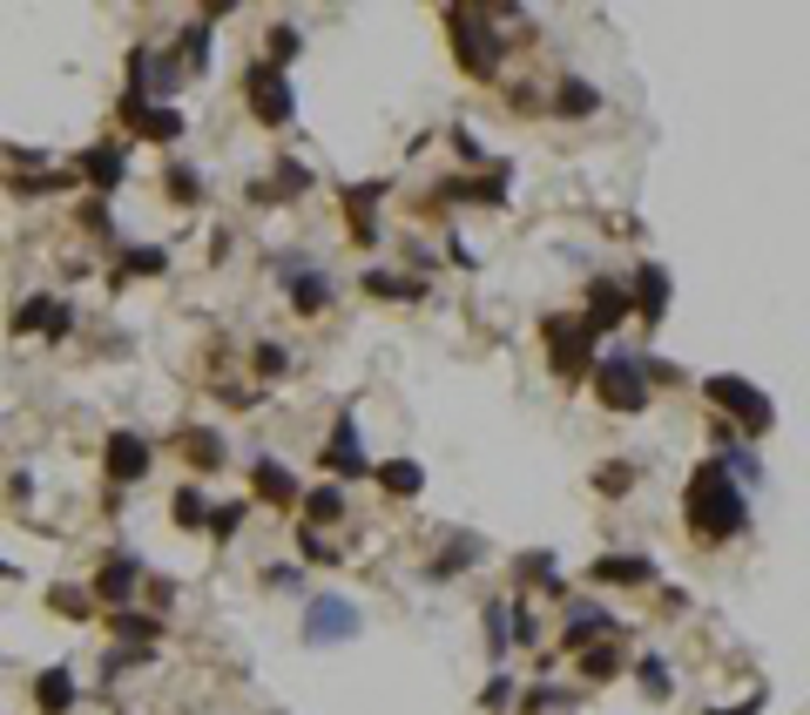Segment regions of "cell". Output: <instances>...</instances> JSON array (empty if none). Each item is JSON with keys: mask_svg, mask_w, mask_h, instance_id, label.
<instances>
[{"mask_svg": "<svg viewBox=\"0 0 810 715\" xmlns=\"http://www.w3.org/2000/svg\"><path fill=\"white\" fill-rule=\"evenodd\" d=\"M682 520H689V534H696L703 547H723V540L743 534L750 500H743V487L723 472V459H703L696 472H689V487H682Z\"/></svg>", "mask_w": 810, "mask_h": 715, "instance_id": "cell-1", "label": "cell"}, {"mask_svg": "<svg viewBox=\"0 0 810 715\" xmlns=\"http://www.w3.org/2000/svg\"><path fill=\"white\" fill-rule=\"evenodd\" d=\"M446 27H453V55H459V68L480 74V82H493V74H500V55H507V34L493 27V14H486V8H453Z\"/></svg>", "mask_w": 810, "mask_h": 715, "instance_id": "cell-2", "label": "cell"}, {"mask_svg": "<svg viewBox=\"0 0 810 715\" xmlns=\"http://www.w3.org/2000/svg\"><path fill=\"white\" fill-rule=\"evenodd\" d=\"M588 378H595V399H601L608 412H622V419L648 412V372H642V351H601Z\"/></svg>", "mask_w": 810, "mask_h": 715, "instance_id": "cell-3", "label": "cell"}, {"mask_svg": "<svg viewBox=\"0 0 810 715\" xmlns=\"http://www.w3.org/2000/svg\"><path fill=\"white\" fill-rule=\"evenodd\" d=\"M703 399L723 412V425H743V432H770V425H777V406H770V391L750 385V378L709 372V378H703Z\"/></svg>", "mask_w": 810, "mask_h": 715, "instance_id": "cell-4", "label": "cell"}, {"mask_svg": "<svg viewBox=\"0 0 810 715\" xmlns=\"http://www.w3.org/2000/svg\"><path fill=\"white\" fill-rule=\"evenodd\" d=\"M244 102H250V115H257L263 129H284L291 115H297V95L284 82V68H270V61H250L244 68Z\"/></svg>", "mask_w": 810, "mask_h": 715, "instance_id": "cell-5", "label": "cell"}, {"mask_svg": "<svg viewBox=\"0 0 810 715\" xmlns=\"http://www.w3.org/2000/svg\"><path fill=\"white\" fill-rule=\"evenodd\" d=\"M359 634V601L352 594H312V608H304V642L312 648H338Z\"/></svg>", "mask_w": 810, "mask_h": 715, "instance_id": "cell-6", "label": "cell"}, {"mask_svg": "<svg viewBox=\"0 0 810 715\" xmlns=\"http://www.w3.org/2000/svg\"><path fill=\"white\" fill-rule=\"evenodd\" d=\"M548 338H554V358H548V365H554V378H567V385H582L588 372H595V331L588 325H567V317H548Z\"/></svg>", "mask_w": 810, "mask_h": 715, "instance_id": "cell-7", "label": "cell"}, {"mask_svg": "<svg viewBox=\"0 0 810 715\" xmlns=\"http://www.w3.org/2000/svg\"><path fill=\"white\" fill-rule=\"evenodd\" d=\"M331 480H365V472H378L372 459H365V446H359V419L352 412H338V425H331V446H325V459H318Z\"/></svg>", "mask_w": 810, "mask_h": 715, "instance_id": "cell-8", "label": "cell"}, {"mask_svg": "<svg viewBox=\"0 0 810 715\" xmlns=\"http://www.w3.org/2000/svg\"><path fill=\"white\" fill-rule=\"evenodd\" d=\"M278 277L291 284V310H304V317H318L325 304H331V277L312 263V257H278Z\"/></svg>", "mask_w": 810, "mask_h": 715, "instance_id": "cell-9", "label": "cell"}, {"mask_svg": "<svg viewBox=\"0 0 810 715\" xmlns=\"http://www.w3.org/2000/svg\"><path fill=\"white\" fill-rule=\"evenodd\" d=\"M433 196L439 203H486L493 210V203H507V163H493L486 176H446Z\"/></svg>", "mask_w": 810, "mask_h": 715, "instance_id": "cell-10", "label": "cell"}, {"mask_svg": "<svg viewBox=\"0 0 810 715\" xmlns=\"http://www.w3.org/2000/svg\"><path fill=\"white\" fill-rule=\"evenodd\" d=\"M629 304H635L642 325H662V317H669V270H662V263H635V277H629Z\"/></svg>", "mask_w": 810, "mask_h": 715, "instance_id": "cell-11", "label": "cell"}, {"mask_svg": "<svg viewBox=\"0 0 810 715\" xmlns=\"http://www.w3.org/2000/svg\"><path fill=\"white\" fill-rule=\"evenodd\" d=\"M102 466H108V480H115V487H136V480H149V439H136V432H108Z\"/></svg>", "mask_w": 810, "mask_h": 715, "instance_id": "cell-12", "label": "cell"}, {"mask_svg": "<svg viewBox=\"0 0 810 715\" xmlns=\"http://www.w3.org/2000/svg\"><path fill=\"white\" fill-rule=\"evenodd\" d=\"M622 317H635V304H629V284H614V277H601V284L588 291V317H582V325H588L595 338H608L614 325H622Z\"/></svg>", "mask_w": 810, "mask_h": 715, "instance_id": "cell-13", "label": "cell"}, {"mask_svg": "<svg viewBox=\"0 0 810 715\" xmlns=\"http://www.w3.org/2000/svg\"><path fill=\"white\" fill-rule=\"evenodd\" d=\"M601 634H614V614H601V608H588V601H567V628H561V648H567V655H588Z\"/></svg>", "mask_w": 810, "mask_h": 715, "instance_id": "cell-14", "label": "cell"}, {"mask_svg": "<svg viewBox=\"0 0 810 715\" xmlns=\"http://www.w3.org/2000/svg\"><path fill=\"white\" fill-rule=\"evenodd\" d=\"M14 331H48V338H68V331H74V304H61V297H27V304L14 310Z\"/></svg>", "mask_w": 810, "mask_h": 715, "instance_id": "cell-15", "label": "cell"}, {"mask_svg": "<svg viewBox=\"0 0 810 715\" xmlns=\"http://www.w3.org/2000/svg\"><path fill=\"white\" fill-rule=\"evenodd\" d=\"M588 581H601V587H648L655 561H648V553H601V561L588 567Z\"/></svg>", "mask_w": 810, "mask_h": 715, "instance_id": "cell-16", "label": "cell"}, {"mask_svg": "<svg viewBox=\"0 0 810 715\" xmlns=\"http://www.w3.org/2000/svg\"><path fill=\"white\" fill-rule=\"evenodd\" d=\"M142 561H136V553H115V561H102V574H95V594H102V601H115V608H122L129 601V594L142 587Z\"/></svg>", "mask_w": 810, "mask_h": 715, "instance_id": "cell-17", "label": "cell"}, {"mask_svg": "<svg viewBox=\"0 0 810 715\" xmlns=\"http://www.w3.org/2000/svg\"><path fill=\"white\" fill-rule=\"evenodd\" d=\"M82 176L95 183V196H115V189H122V176H129V155L115 149V142H102V149H82Z\"/></svg>", "mask_w": 810, "mask_h": 715, "instance_id": "cell-18", "label": "cell"}, {"mask_svg": "<svg viewBox=\"0 0 810 715\" xmlns=\"http://www.w3.org/2000/svg\"><path fill=\"white\" fill-rule=\"evenodd\" d=\"M250 480H257V500H270V506H297V500H304L297 472L278 466V459H257V466H250Z\"/></svg>", "mask_w": 810, "mask_h": 715, "instance_id": "cell-19", "label": "cell"}, {"mask_svg": "<svg viewBox=\"0 0 810 715\" xmlns=\"http://www.w3.org/2000/svg\"><path fill=\"white\" fill-rule=\"evenodd\" d=\"M378 196H385V183L344 189V216H352V236H359V244H372V236H378Z\"/></svg>", "mask_w": 810, "mask_h": 715, "instance_id": "cell-20", "label": "cell"}, {"mask_svg": "<svg viewBox=\"0 0 810 715\" xmlns=\"http://www.w3.org/2000/svg\"><path fill=\"white\" fill-rule=\"evenodd\" d=\"M74 702H82V689H74L68 668H48L42 682H34V708H42V715H68Z\"/></svg>", "mask_w": 810, "mask_h": 715, "instance_id": "cell-21", "label": "cell"}, {"mask_svg": "<svg viewBox=\"0 0 810 715\" xmlns=\"http://www.w3.org/2000/svg\"><path fill=\"white\" fill-rule=\"evenodd\" d=\"M183 459L197 466V472H223V459H230V453H223V432L189 425V432H183Z\"/></svg>", "mask_w": 810, "mask_h": 715, "instance_id": "cell-22", "label": "cell"}, {"mask_svg": "<svg viewBox=\"0 0 810 715\" xmlns=\"http://www.w3.org/2000/svg\"><path fill=\"white\" fill-rule=\"evenodd\" d=\"M359 284H365L372 297H399V304H419V297H426V277H399V270H365Z\"/></svg>", "mask_w": 810, "mask_h": 715, "instance_id": "cell-23", "label": "cell"}, {"mask_svg": "<svg viewBox=\"0 0 810 715\" xmlns=\"http://www.w3.org/2000/svg\"><path fill=\"white\" fill-rule=\"evenodd\" d=\"M129 122H136V136H149V142H183V115H176V108H136Z\"/></svg>", "mask_w": 810, "mask_h": 715, "instance_id": "cell-24", "label": "cell"}, {"mask_svg": "<svg viewBox=\"0 0 810 715\" xmlns=\"http://www.w3.org/2000/svg\"><path fill=\"white\" fill-rule=\"evenodd\" d=\"M297 506H304V520H312V527H338L344 520V493L338 487H312Z\"/></svg>", "mask_w": 810, "mask_h": 715, "instance_id": "cell-25", "label": "cell"}, {"mask_svg": "<svg viewBox=\"0 0 810 715\" xmlns=\"http://www.w3.org/2000/svg\"><path fill=\"white\" fill-rule=\"evenodd\" d=\"M108 634H115V642H156V634H163V621L156 614H136V608H115V621H108Z\"/></svg>", "mask_w": 810, "mask_h": 715, "instance_id": "cell-26", "label": "cell"}, {"mask_svg": "<svg viewBox=\"0 0 810 715\" xmlns=\"http://www.w3.org/2000/svg\"><path fill=\"white\" fill-rule=\"evenodd\" d=\"M554 108H561V115H574V122H582V115H595V108H601V89H595V82H582V74H574V82H561Z\"/></svg>", "mask_w": 810, "mask_h": 715, "instance_id": "cell-27", "label": "cell"}, {"mask_svg": "<svg viewBox=\"0 0 810 715\" xmlns=\"http://www.w3.org/2000/svg\"><path fill=\"white\" fill-rule=\"evenodd\" d=\"M378 480H385V493L412 500L419 487H426V472H419V459H385V466H378Z\"/></svg>", "mask_w": 810, "mask_h": 715, "instance_id": "cell-28", "label": "cell"}, {"mask_svg": "<svg viewBox=\"0 0 810 715\" xmlns=\"http://www.w3.org/2000/svg\"><path fill=\"white\" fill-rule=\"evenodd\" d=\"M169 513H176V527H210V500H203L197 487H176Z\"/></svg>", "mask_w": 810, "mask_h": 715, "instance_id": "cell-29", "label": "cell"}, {"mask_svg": "<svg viewBox=\"0 0 810 715\" xmlns=\"http://www.w3.org/2000/svg\"><path fill=\"white\" fill-rule=\"evenodd\" d=\"M473 561H480V540L467 534V540H453V547L439 553V561H433V581H453L459 567H473Z\"/></svg>", "mask_w": 810, "mask_h": 715, "instance_id": "cell-30", "label": "cell"}, {"mask_svg": "<svg viewBox=\"0 0 810 715\" xmlns=\"http://www.w3.org/2000/svg\"><path fill=\"white\" fill-rule=\"evenodd\" d=\"M507 642H514V608L507 601H486V648L507 655Z\"/></svg>", "mask_w": 810, "mask_h": 715, "instance_id": "cell-31", "label": "cell"}, {"mask_svg": "<svg viewBox=\"0 0 810 715\" xmlns=\"http://www.w3.org/2000/svg\"><path fill=\"white\" fill-rule=\"evenodd\" d=\"M297 55H304V34H297L291 21H278V27H270V55H263V61L284 68V61H297Z\"/></svg>", "mask_w": 810, "mask_h": 715, "instance_id": "cell-32", "label": "cell"}, {"mask_svg": "<svg viewBox=\"0 0 810 715\" xmlns=\"http://www.w3.org/2000/svg\"><path fill=\"white\" fill-rule=\"evenodd\" d=\"M169 203L197 210V203H203V176H197V169H183V163H169Z\"/></svg>", "mask_w": 810, "mask_h": 715, "instance_id": "cell-33", "label": "cell"}, {"mask_svg": "<svg viewBox=\"0 0 810 715\" xmlns=\"http://www.w3.org/2000/svg\"><path fill=\"white\" fill-rule=\"evenodd\" d=\"M629 487H635V466H629V459H608V466L595 472V493H608V500H622Z\"/></svg>", "mask_w": 810, "mask_h": 715, "instance_id": "cell-34", "label": "cell"}, {"mask_svg": "<svg viewBox=\"0 0 810 715\" xmlns=\"http://www.w3.org/2000/svg\"><path fill=\"white\" fill-rule=\"evenodd\" d=\"M169 270V257L156 250V244H136L129 257H122V277H163Z\"/></svg>", "mask_w": 810, "mask_h": 715, "instance_id": "cell-35", "label": "cell"}, {"mask_svg": "<svg viewBox=\"0 0 810 715\" xmlns=\"http://www.w3.org/2000/svg\"><path fill=\"white\" fill-rule=\"evenodd\" d=\"M176 68H210V27H183V48Z\"/></svg>", "mask_w": 810, "mask_h": 715, "instance_id": "cell-36", "label": "cell"}, {"mask_svg": "<svg viewBox=\"0 0 810 715\" xmlns=\"http://www.w3.org/2000/svg\"><path fill=\"white\" fill-rule=\"evenodd\" d=\"M635 675H642V689H648L655 702H662V695L676 689V682H669V661H662V655H642V661H635Z\"/></svg>", "mask_w": 810, "mask_h": 715, "instance_id": "cell-37", "label": "cell"}, {"mask_svg": "<svg viewBox=\"0 0 810 715\" xmlns=\"http://www.w3.org/2000/svg\"><path fill=\"white\" fill-rule=\"evenodd\" d=\"M250 365H257V378H284L291 351H284V344H257V351H250Z\"/></svg>", "mask_w": 810, "mask_h": 715, "instance_id": "cell-38", "label": "cell"}, {"mask_svg": "<svg viewBox=\"0 0 810 715\" xmlns=\"http://www.w3.org/2000/svg\"><path fill=\"white\" fill-rule=\"evenodd\" d=\"M614 668H622V655H614V648H601V642H595V648L582 655V675H588V682H608Z\"/></svg>", "mask_w": 810, "mask_h": 715, "instance_id": "cell-39", "label": "cell"}, {"mask_svg": "<svg viewBox=\"0 0 810 715\" xmlns=\"http://www.w3.org/2000/svg\"><path fill=\"white\" fill-rule=\"evenodd\" d=\"M244 513H250L244 500H230V506H210V534H216V540H230V534L244 527Z\"/></svg>", "mask_w": 810, "mask_h": 715, "instance_id": "cell-40", "label": "cell"}, {"mask_svg": "<svg viewBox=\"0 0 810 715\" xmlns=\"http://www.w3.org/2000/svg\"><path fill=\"white\" fill-rule=\"evenodd\" d=\"M453 155H459V163H473V169L486 163V149H480V136H473V129H453Z\"/></svg>", "mask_w": 810, "mask_h": 715, "instance_id": "cell-41", "label": "cell"}, {"mask_svg": "<svg viewBox=\"0 0 810 715\" xmlns=\"http://www.w3.org/2000/svg\"><path fill=\"white\" fill-rule=\"evenodd\" d=\"M480 702H486V708L500 715V708H507V702H514V675H493V682H486V695H480Z\"/></svg>", "mask_w": 810, "mask_h": 715, "instance_id": "cell-42", "label": "cell"}, {"mask_svg": "<svg viewBox=\"0 0 810 715\" xmlns=\"http://www.w3.org/2000/svg\"><path fill=\"white\" fill-rule=\"evenodd\" d=\"M55 608H61V614H89V594H74V587H55Z\"/></svg>", "mask_w": 810, "mask_h": 715, "instance_id": "cell-43", "label": "cell"}, {"mask_svg": "<svg viewBox=\"0 0 810 715\" xmlns=\"http://www.w3.org/2000/svg\"><path fill=\"white\" fill-rule=\"evenodd\" d=\"M263 581H270V587H297V581H304V567H263Z\"/></svg>", "mask_w": 810, "mask_h": 715, "instance_id": "cell-44", "label": "cell"}, {"mask_svg": "<svg viewBox=\"0 0 810 715\" xmlns=\"http://www.w3.org/2000/svg\"><path fill=\"white\" fill-rule=\"evenodd\" d=\"M561 702H567V689H533L527 695V708H561Z\"/></svg>", "mask_w": 810, "mask_h": 715, "instance_id": "cell-45", "label": "cell"}, {"mask_svg": "<svg viewBox=\"0 0 810 715\" xmlns=\"http://www.w3.org/2000/svg\"><path fill=\"white\" fill-rule=\"evenodd\" d=\"M0 581H14V567H8V561H0Z\"/></svg>", "mask_w": 810, "mask_h": 715, "instance_id": "cell-46", "label": "cell"}]
</instances>
